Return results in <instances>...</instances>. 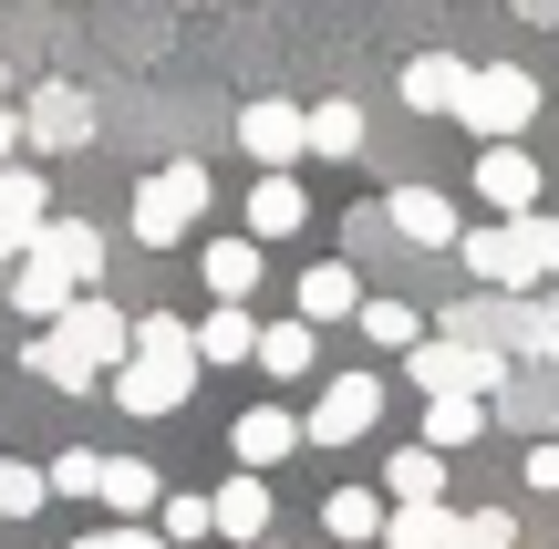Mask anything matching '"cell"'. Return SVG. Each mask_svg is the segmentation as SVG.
<instances>
[{"label": "cell", "mask_w": 559, "mask_h": 549, "mask_svg": "<svg viewBox=\"0 0 559 549\" xmlns=\"http://www.w3.org/2000/svg\"><path fill=\"white\" fill-rule=\"evenodd\" d=\"M456 124L477 145H508V135H528L539 124V73H519V62H487V73H466V94H456Z\"/></svg>", "instance_id": "cell-1"}, {"label": "cell", "mask_w": 559, "mask_h": 549, "mask_svg": "<svg viewBox=\"0 0 559 549\" xmlns=\"http://www.w3.org/2000/svg\"><path fill=\"white\" fill-rule=\"evenodd\" d=\"M198 373H207V363H198V343H166V353H156V343H135L115 373H104V384H115V405H124V415H177L187 394H198Z\"/></svg>", "instance_id": "cell-2"}, {"label": "cell", "mask_w": 559, "mask_h": 549, "mask_svg": "<svg viewBox=\"0 0 559 549\" xmlns=\"http://www.w3.org/2000/svg\"><path fill=\"white\" fill-rule=\"evenodd\" d=\"M456 249H466V281L477 290H539V207H528V218L456 228Z\"/></svg>", "instance_id": "cell-3"}, {"label": "cell", "mask_w": 559, "mask_h": 549, "mask_svg": "<svg viewBox=\"0 0 559 549\" xmlns=\"http://www.w3.org/2000/svg\"><path fill=\"white\" fill-rule=\"evenodd\" d=\"M404 363H415L425 394H498V384H508V353L477 343V332H425Z\"/></svg>", "instance_id": "cell-4"}, {"label": "cell", "mask_w": 559, "mask_h": 549, "mask_svg": "<svg viewBox=\"0 0 559 549\" xmlns=\"http://www.w3.org/2000/svg\"><path fill=\"white\" fill-rule=\"evenodd\" d=\"M207 198H218L207 166H156V177L135 187V249H177L187 228L207 218Z\"/></svg>", "instance_id": "cell-5"}, {"label": "cell", "mask_w": 559, "mask_h": 549, "mask_svg": "<svg viewBox=\"0 0 559 549\" xmlns=\"http://www.w3.org/2000/svg\"><path fill=\"white\" fill-rule=\"evenodd\" d=\"M383 426V373H342L311 415H300V446H362Z\"/></svg>", "instance_id": "cell-6"}, {"label": "cell", "mask_w": 559, "mask_h": 549, "mask_svg": "<svg viewBox=\"0 0 559 549\" xmlns=\"http://www.w3.org/2000/svg\"><path fill=\"white\" fill-rule=\"evenodd\" d=\"M52 332H62L73 353H94L104 373H115L124 353H135V322H124V311L104 301V290H83V301H62V311H52Z\"/></svg>", "instance_id": "cell-7"}, {"label": "cell", "mask_w": 559, "mask_h": 549, "mask_svg": "<svg viewBox=\"0 0 559 549\" xmlns=\"http://www.w3.org/2000/svg\"><path fill=\"white\" fill-rule=\"evenodd\" d=\"M477 198L498 207V218H528V207H539V156H528L519 135L487 145V156H477Z\"/></svg>", "instance_id": "cell-8"}, {"label": "cell", "mask_w": 559, "mask_h": 549, "mask_svg": "<svg viewBox=\"0 0 559 549\" xmlns=\"http://www.w3.org/2000/svg\"><path fill=\"white\" fill-rule=\"evenodd\" d=\"M383 228H394L404 249H456V198H445V187H394V198H383Z\"/></svg>", "instance_id": "cell-9"}, {"label": "cell", "mask_w": 559, "mask_h": 549, "mask_svg": "<svg viewBox=\"0 0 559 549\" xmlns=\"http://www.w3.org/2000/svg\"><path fill=\"white\" fill-rule=\"evenodd\" d=\"M239 145H249L260 166H300V156H311V115L270 94V104H249V115H239Z\"/></svg>", "instance_id": "cell-10"}, {"label": "cell", "mask_w": 559, "mask_h": 549, "mask_svg": "<svg viewBox=\"0 0 559 549\" xmlns=\"http://www.w3.org/2000/svg\"><path fill=\"white\" fill-rule=\"evenodd\" d=\"M21 135H32V145H94V94H73V83H41V94L21 104Z\"/></svg>", "instance_id": "cell-11"}, {"label": "cell", "mask_w": 559, "mask_h": 549, "mask_svg": "<svg viewBox=\"0 0 559 549\" xmlns=\"http://www.w3.org/2000/svg\"><path fill=\"white\" fill-rule=\"evenodd\" d=\"M311 228V187L290 177V166H260V187H249V239H300Z\"/></svg>", "instance_id": "cell-12"}, {"label": "cell", "mask_w": 559, "mask_h": 549, "mask_svg": "<svg viewBox=\"0 0 559 549\" xmlns=\"http://www.w3.org/2000/svg\"><path fill=\"white\" fill-rule=\"evenodd\" d=\"M290 311H300V322H353V311H362V281H353V260H311V270H300V281H290Z\"/></svg>", "instance_id": "cell-13"}, {"label": "cell", "mask_w": 559, "mask_h": 549, "mask_svg": "<svg viewBox=\"0 0 559 549\" xmlns=\"http://www.w3.org/2000/svg\"><path fill=\"white\" fill-rule=\"evenodd\" d=\"M228 456H239V467H280V456H300V415H290V405L228 415Z\"/></svg>", "instance_id": "cell-14"}, {"label": "cell", "mask_w": 559, "mask_h": 549, "mask_svg": "<svg viewBox=\"0 0 559 549\" xmlns=\"http://www.w3.org/2000/svg\"><path fill=\"white\" fill-rule=\"evenodd\" d=\"M207 498H218V539H239V549H260V539H270V477H260V467L218 477Z\"/></svg>", "instance_id": "cell-15"}, {"label": "cell", "mask_w": 559, "mask_h": 549, "mask_svg": "<svg viewBox=\"0 0 559 549\" xmlns=\"http://www.w3.org/2000/svg\"><path fill=\"white\" fill-rule=\"evenodd\" d=\"M11 301H21V311H32V322H52V311H62V301H83V281H73V270H62V260H52V249H41V239H32V249H21V281H11Z\"/></svg>", "instance_id": "cell-16"}, {"label": "cell", "mask_w": 559, "mask_h": 549, "mask_svg": "<svg viewBox=\"0 0 559 549\" xmlns=\"http://www.w3.org/2000/svg\"><path fill=\"white\" fill-rule=\"evenodd\" d=\"M198 281H207V301H249V290H260V239H207Z\"/></svg>", "instance_id": "cell-17"}, {"label": "cell", "mask_w": 559, "mask_h": 549, "mask_svg": "<svg viewBox=\"0 0 559 549\" xmlns=\"http://www.w3.org/2000/svg\"><path fill=\"white\" fill-rule=\"evenodd\" d=\"M21 363H32L52 394H94V384H104V363H94V353H73L62 332H32V343H21Z\"/></svg>", "instance_id": "cell-18"}, {"label": "cell", "mask_w": 559, "mask_h": 549, "mask_svg": "<svg viewBox=\"0 0 559 549\" xmlns=\"http://www.w3.org/2000/svg\"><path fill=\"white\" fill-rule=\"evenodd\" d=\"M477 435H487V394H425V446L436 456L477 446Z\"/></svg>", "instance_id": "cell-19"}, {"label": "cell", "mask_w": 559, "mask_h": 549, "mask_svg": "<svg viewBox=\"0 0 559 549\" xmlns=\"http://www.w3.org/2000/svg\"><path fill=\"white\" fill-rule=\"evenodd\" d=\"M456 94H466V62L456 52H415V62H404V104H415V115H456Z\"/></svg>", "instance_id": "cell-20"}, {"label": "cell", "mask_w": 559, "mask_h": 549, "mask_svg": "<svg viewBox=\"0 0 559 549\" xmlns=\"http://www.w3.org/2000/svg\"><path fill=\"white\" fill-rule=\"evenodd\" d=\"M383 509H394L383 488H332V498H321V529L353 539V549H373V539H383Z\"/></svg>", "instance_id": "cell-21"}, {"label": "cell", "mask_w": 559, "mask_h": 549, "mask_svg": "<svg viewBox=\"0 0 559 549\" xmlns=\"http://www.w3.org/2000/svg\"><path fill=\"white\" fill-rule=\"evenodd\" d=\"M445 529H456L445 498H394L383 509V549H445Z\"/></svg>", "instance_id": "cell-22"}, {"label": "cell", "mask_w": 559, "mask_h": 549, "mask_svg": "<svg viewBox=\"0 0 559 549\" xmlns=\"http://www.w3.org/2000/svg\"><path fill=\"white\" fill-rule=\"evenodd\" d=\"M311 353H321V332L290 311V322H260V353H249V363L280 373V384H300V373H311Z\"/></svg>", "instance_id": "cell-23"}, {"label": "cell", "mask_w": 559, "mask_h": 549, "mask_svg": "<svg viewBox=\"0 0 559 549\" xmlns=\"http://www.w3.org/2000/svg\"><path fill=\"white\" fill-rule=\"evenodd\" d=\"M187 332H198V363H249V353H260V322H249L239 301H218L207 322H187Z\"/></svg>", "instance_id": "cell-24"}, {"label": "cell", "mask_w": 559, "mask_h": 549, "mask_svg": "<svg viewBox=\"0 0 559 549\" xmlns=\"http://www.w3.org/2000/svg\"><path fill=\"white\" fill-rule=\"evenodd\" d=\"M41 249H52V260L73 270L83 290L104 281V228H83V218H41Z\"/></svg>", "instance_id": "cell-25"}, {"label": "cell", "mask_w": 559, "mask_h": 549, "mask_svg": "<svg viewBox=\"0 0 559 549\" xmlns=\"http://www.w3.org/2000/svg\"><path fill=\"white\" fill-rule=\"evenodd\" d=\"M353 332H362L373 353H415V343H425V311H415V301H362Z\"/></svg>", "instance_id": "cell-26"}, {"label": "cell", "mask_w": 559, "mask_h": 549, "mask_svg": "<svg viewBox=\"0 0 559 549\" xmlns=\"http://www.w3.org/2000/svg\"><path fill=\"white\" fill-rule=\"evenodd\" d=\"M94 498H115L124 518H145V509H156V498H166V477L145 467V456H104V488H94Z\"/></svg>", "instance_id": "cell-27"}, {"label": "cell", "mask_w": 559, "mask_h": 549, "mask_svg": "<svg viewBox=\"0 0 559 549\" xmlns=\"http://www.w3.org/2000/svg\"><path fill=\"white\" fill-rule=\"evenodd\" d=\"M207 529H218V498H177V488L156 498V539L166 549H187V539H207Z\"/></svg>", "instance_id": "cell-28"}, {"label": "cell", "mask_w": 559, "mask_h": 549, "mask_svg": "<svg viewBox=\"0 0 559 549\" xmlns=\"http://www.w3.org/2000/svg\"><path fill=\"white\" fill-rule=\"evenodd\" d=\"M311 156H362V104H311Z\"/></svg>", "instance_id": "cell-29"}, {"label": "cell", "mask_w": 559, "mask_h": 549, "mask_svg": "<svg viewBox=\"0 0 559 549\" xmlns=\"http://www.w3.org/2000/svg\"><path fill=\"white\" fill-rule=\"evenodd\" d=\"M383 488H394V498H445V456L436 446H404L394 467H383Z\"/></svg>", "instance_id": "cell-30"}, {"label": "cell", "mask_w": 559, "mask_h": 549, "mask_svg": "<svg viewBox=\"0 0 559 549\" xmlns=\"http://www.w3.org/2000/svg\"><path fill=\"white\" fill-rule=\"evenodd\" d=\"M41 498H52V477L21 467V456H0V518H41Z\"/></svg>", "instance_id": "cell-31"}, {"label": "cell", "mask_w": 559, "mask_h": 549, "mask_svg": "<svg viewBox=\"0 0 559 549\" xmlns=\"http://www.w3.org/2000/svg\"><path fill=\"white\" fill-rule=\"evenodd\" d=\"M445 549H519V518H508V509H477V518L445 529Z\"/></svg>", "instance_id": "cell-32"}, {"label": "cell", "mask_w": 559, "mask_h": 549, "mask_svg": "<svg viewBox=\"0 0 559 549\" xmlns=\"http://www.w3.org/2000/svg\"><path fill=\"white\" fill-rule=\"evenodd\" d=\"M41 477H52V498H94V488H104V456H83V446H73V456H52Z\"/></svg>", "instance_id": "cell-33"}, {"label": "cell", "mask_w": 559, "mask_h": 549, "mask_svg": "<svg viewBox=\"0 0 559 549\" xmlns=\"http://www.w3.org/2000/svg\"><path fill=\"white\" fill-rule=\"evenodd\" d=\"M519 477H528V488H539V498H559V435H539V446L519 456Z\"/></svg>", "instance_id": "cell-34"}, {"label": "cell", "mask_w": 559, "mask_h": 549, "mask_svg": "<svg viewBox=\"0 0 559 549\" xmlns=\"http://www.w3.org/2000/svg\"><path fill=\"white\" fill-rule=\"evenodd\" d=\"M539 281H559V218L539 207Z\"/></svg>", "instance_id": "cell-35"}, {"label": "cell", "mask_w": 559, "mask_h": 549, "mask_svg": "<svg viewBox=\"0 0 559 549\" xmlns=\"http://www.w3.org/2000/svg\"><path fill=\"white\" fill-rule=\"evenodd\" d=\"M11 156H21V115L0 104V166H11Z\"/></svg>", "instance_id": "cell-36"}, {"label": "cell", "mask_w": 559, "mask_h": 549, "mask_svg": "<svg viewBox=\"0 0 559 549\" xmlns=\"http://www.w3.org/2000/svg\"><path fill=\"white\" fill-rule=\"evenodd\" d=\"M508 11H519V21H559V0H508Z\"/></svg>", "instance_id": "cell-37"}, {"label": "cell", "mask_w": 559, "mask_h": 549, "mask_svg": "<svg viewBox=\"0 0 559 549\" xmlns=\"http://www.w3.org/2000/svg\"><path fill=\"white\" fill-rule=\"evenodd\" d=\"M124 549H166V539H156V529H124Z\"/></svg>", "instance_id": "cell-38"}, {"label": "cell", "mask_w": 559, "mask_h": 549, "mask_svg": "<svg viewBox=\"0 0 559 549\" xmlns=\"http://www.w3.org/2000/svg\"><path fill=\"white\" fill-rule=\"evenodd\" d=\"M73 549H124V529H104V539H73Z\"/></svg>", "instance_id": "cell-39"}, {"label": "cell", "mask_w": 559, "mask_h": 549, "mask_svg": "<svg viewBox=\"0 0 559 549\" xmlns=\"http://www.w3.org/2000/svg\"><path fill=\"white\" fill-rule=\"evenodd\" d=\"M260 549H280V539H260Z\"/></svg>", "instance_id": "cell-40"}, {"label": "cell", "mask_w": 559, "mask_h": 549, "mask_svg": "<svg viewBox=\"0 0 559 549\" xmlns=\"http://www.w3.org/2000/svg\"><path fill=\"white\" fill-rule=\"evenodd\" d=\"M373 549H383V539H373Z\"/></svg>", "instance_id": "cell-41"}]
</instances>
